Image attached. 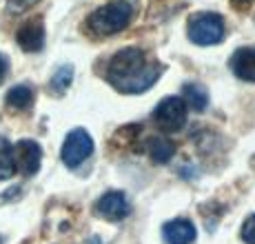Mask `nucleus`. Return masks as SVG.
<instances>
[{
  "label": "nucleus",
  "instance_id": "4468645a",
  "mask_svg": "<svg viewBox=\"0 0 255 244\" xmlns=\"http://www.w3.org/2000/svg\"><path fill=\"white\" fill-rule=\"evenodd\" d=\"M33 102V89L29 85H18L11 87L7 94V105L13 109H29Z\"/></svg>",
  "mask_w": 255,
  "mask_h": 244
},
{
  "label": "nucleus",
  "instance_id": "423d86ee",
  "mask_svg": "<svg viewBox=\"0 0 255 244\" xmlns=\"http://www.w3.org/2000/svg\"><path fill=\"white\" fill-rule=\"evenodd\" d=\"M13 155H16V167H20L24 175H36L42 162V149L36 140H20L13 146Z\"/></svg>",
  "mask_w": 255,
  "mask_h": 244
},
{
  "label": "nucleus",
  "instance_id": "dca6fc26",
  "mask_svg": "<svg viewBox=\"0 0 255 244\" xmlns=\"http://www.w3.org/2000/svg\"><path fill=\"white\" fill-rule=\"evenodd\" d=\"M242 240L247 244H255V213L244 220V224H242Z\"/></svg>",
  "mask_w": 255,
  "mask_h": 244
},
{
  "label": "nucleus",
  "instance_id": "1a4fd4ad",
  "mask_svg": "<svg viewBox=\"0 0 255 244\" xmlns=\"http://www.w3.org/2000/svg\"><path fill=\"white\" fill-rule=\"evenodd\" d=\"M162 238L166 244H191L195 240V227L189 220H171L162 227Z\"/></svg>",
  "mask_w": 255,
  "mask_h": 244
},
{
  "label": "nucleus",
  "instance_id": "2eb2a0df",
  "mask_svg": "<svg viewBox=\"0 0 255 244\" xmlns=\"http://www.w3.org/2000/svg\"><path fill=\"white\" fill-rule=\"evenodd\" d=\"M71 80H73V67H71V65H62L60 69L53 73V78H51V89L56 91V94H65V91L69 89Z\"/></svg>",
  "mask_w": 255,
  "mask_h": 244
},
{
  "label": "nucleus",
  "instance_id": "0eeeda50",
  "mask_svg": "<svg viewBox=\"0 0 255 244\" xmlns=\"http://www.w3.org/2000/svg\"><path fill=\"white\" fill-rule=\"evenodd\" d=\"M96 211L100 213L105 220L118 222V220H125L131 213V204H129V200H127V195L122 191H109L98 200Z\"/></svg>",
  "mask_w": 255,
  "mask_h": 244
},
{
  "label": "nucleus",
  "instance_id": "f257e3e1",
  "mask_svg": "<svg viewBox=\"0 0 255 244\" xmlns=\"http://www.w3.org/2000/svg\"><path fill=\"white\" fill-rule=\"evenodd\" d=\"M162 73L158 62H151L144 51L138 47H125L114 53L107 67V80L116 87L120 94H142Z\"/></svg>",
  "mask_w": 255,
  "mask_h": 244
},
{
  "label": "nucleus",
  "instance_id": "ddd939ff",
  "mask_svg": "<svg viewBox=\"0 0 255 244\" xmlns=\"http://www.w3.org/2000/svg\"><path fill=\"white\" fill-rule=\"evenodd\" d=\"M16 155L7 138H0V180H9L16 173Z\"/></svg>",
  "mask_w": 255,
  "mask_h": 244
},
{
  "label": "nucleus",
  "instance_id": "6e6552de",
  "mask_svg": "<svg viewBox=\"0 0 255 244\" xmlns=\"http://www.w3.org/2000/svg\"><path fill=\"white\" fill-rule=\"evenodd\" d=\"M16 40L24 51H29V53L40 51L42 45H45V24H42V20L36 18V20L24 22L22 27L18 29Z\"/></svg>",
  "mask_w": 255,
  "mask_h": 244
},
{
  "label": "nucleus",
  "instance_id": "f03ea898",
  "mask_svg": "<svg viewBox=\"0 0 255 244\" xmlns=\"http://www.w3.org/2000/svg\"><path fill=\"white\" fill-rule=\"evenodd\" d=\"M131 13H133V9H131L129 2L116 0V2H109L105 7L96 9L89 16L87 24L98 36H114V33L122 31L131 22Z\"/></svg>",
  "mask_w": 255,
  "mask_h": 244
},
{
  "label": "nucleus",
  "instance_id": "f3484780",
  "mask_svg": "<svg viewBox=\"0 0 255 244\" xmlns=\"http://www.w3.org/2000/svg\"><path fill=\"white\" fill-rule=\"evenodd\" d=\"M36 2H40V0H7V7H9V11H13V13H22L24 9L33 7Z\"/></svg>",
  "mask_w": 255,
  "mask_h": 244
},
{
  "label": "nucleus",
  "instance_id": "a211bd4d",
  "mask_svg": "<svg viewBox=\"0 0 255 244\" xmlns=\"http://www.w3.org/2000/svg\"><path fill=\"white\" fill-rule=\"evenodd\" d=\"M231 2H233L235 9H240V11H247V9L255 2V0H231Z\"/></svg>",
  "mask_w": 255,
  "mask_h": 244
},
{
  "label": "nucleus",
  "instance_id": "9b49d317",
  "mask_svg": "<svg viewBox=\"0 0 255 244\" xmlns=\"http://www.w3.org/2000/svg\"><path fill=\"white\" fill-rule=\"evenodd\" d=\"M184 105H189L193 111H204L209 107V91L200 82H186L184 85Z\"/></svg>",
  "mask_w": 255,
  "mask_h": 244
},
{
  "label": "nucleus",
  "instance_id": "7ed1b4c3",
  "mask_svg": "<svg viewBox=\"0 0 255 244\" xmlns=\"http://www.w3.org/2000/svg\"><path fill=\"white\" fill-rule=\"evenodd\" d=\"M189 38L195 45H215L224 38V18L218 13H195L189 20Z\"/></svg>",
  "mask_w": 255,
  "mask_h": 244
},
{
  "label": "nucleus",
  "instance_id": "f8f14e48",
  "mask_svg": "<svg viewBox=\"0 0 255 244\" xmlns=\"http://www.w3.org/2000/svg\"><path fill=\"white\" fill-rule=\"evenodd\" d=\"M173 151H175L173 142H171L169 138H164V135H155L149 142V155H151V160L158 164L169 162V160L173 158Z\"/></svg>",
  "mask_w": 255,
  "mask_h": 244
},
{
  "label": "nucleus",
  "instance_id": "39448f33",
  "mask_svg": "<svg viewBox=\"0 0 255 244\" xmlns=\"http://www.w3.org/2000/svg\"><path fill=\"white\" fill-rule=\"evenodd\" d=\"M153 118L158 122L160 129L164 131H180L186 122V105L182 98L169 96L158 102L153 111Z\"/></svg>",
  "mask_w": 255,
  "mask_h": 244
},
{
  "label": "nucleus",
  "instance_id": "6ab92c4d",
  "mask_svg": "<svg viewBox=\"0 0 255 244\" xmlns=\"http://www.w3.org/2000/svg\"><path fill=\"white\" fill-rule=\"evenodd\" d=\"M7 71H9V60L2 56V53H0V80L7 76Z\"/></svg>",
  "mask_w": 255,
  "mask_h": 244
},
{
  "label": "nucleus",
  "instance_id": "20e7f679",
  "mask_svg": "<svg viewBox=\"0 0 255 244\" xmlns=\"http://www.w3.org/2000/svg\"><path fill=\"white\" fill-rule=\"evenodd\" d=\"M93 153V140L91 135L87 133L85 129H73L69 131V135L65 138L62 142V149H60V158L67 167L76 169L85 162L87 158Z\"/></svg>",
  "mask_w": 255,
  "mask_h": 244
},
{
  "label": "nucleus",
  "instance_id": "9d476101",
  "mask_svg": "<svg viewBox=\"0 0 255 244\" xmlns=\"http://www.w3.org/2000/svg\"><path fill=\"white\" fill-rule=\"evenodd\" d=\"M231 69L244 82H255V47H242L231 56Z\"/></svg>",
  "mask_w": 255,
  "mask_h": 244
}]
</instances>
